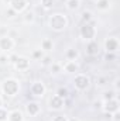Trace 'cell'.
<instances>
[{
	"instance_id": "1",
	"label": "cell",
	"mask_w": 120,
	"mask_h": 121,
	"mask_svg": "<svg viewBox=\"0 0 120 121\" xmlns=\"http://www.w3.org/2000/svg\"><path fill=\"white\" fill-rule=\"evenodd\" d=\"M50 24L54 30L60 31V30H64L66 27V18L62 16V14H54L51 18H50Z\"/></svg>"
},
{
	"instance_id": "2",
	"label": "cell",
	"mask_w": 120,
	"mask_h": 121,
	"mask_svg": "<svg viewBox=\"0 0 120 121\" xmlns=\"http://www.w3.org/2000/svg\"><path fill=\"white\" fill-rule=\"evenodd\" d=\"M18 90V85H17V82L16 80H6L4 83H3V91L6 93V94H9V96H14Z\"/></svg>"
},
{
	"instance_id": "3",
	"label": "cell",
	"mask_w": 120,
	"mask_h": 121,
	"mask_svg": "<svg viewBox=\"0 0 120 121\" xmlns=\"http://www.w3.org/2000/svg\"><path fill=\"white\" fill-rule=\"evenodd\" d=\"M75 86L78 87V89H86L88 86H89V78L88 76H85V75H79V76H76L75 78Z\"/></svg>"
},
{
	"instance_id": "4",
	"label": "cell",
	"mask_w": 120,
	"mask_h": 121,
	"mask_svg": "<svg viewBox=\"0 0 120 121\" xmlns=\"http://www.w3.org/2000/svg\"><path fill=\"white\" fill-rule=\"evenodd\" d=\"M81 35H82L83 38H86V39L93 38V35H95V30H93V27H92L90 24H85V26L81 28Z\"/></svg>"
},
{
	"instance_id": "5",
	"label": "cell",
	"mask_w": 120,
	"mask_h": 121,
	"mask_svg": "<svg viewBox=\"0 0 120 121\" xmlns=\"http://www.w3.org/2000/svg\"><path fill=\"white\" fill-rule=\"evenodd\" d=\"M11 47H13V41H11V38H9V37H3V38H0V48H1V49L9 51V49H11Z\"/></svg>"
},
{
	"instance_id": "6",
	"label": "cell",
	"mask_w": 120,
	"mask_h": 121,
	"mask_svg": "<svg viewBox=\"0 0 120 121\" xmlns=\"http://www.w3.org/2000/svg\"><path fill=\"white\" fill-rule=\"evenodd\" d=\"M117 47H119V42H117L116 38H109V39L106 41V49H107L109 52H115V51L117 49Z\"/></svg>"
},
{
	"instance_id": "7",
	"label": "cell",
	"mask_w": 120,
	"mask_h": 121,
	"mask_svg": "<svg viewBox=\"0 0 120 121\" xmlns=\"http://www.w3.org/2000/svg\"><path fill=\"white\" fill-rule=\"evenodd\" d=\"M11 7L14 11H21L26 7V0H11Z\"/></svg>"
},
{
	"instance_id": "8",
	"label": "cell",
	"mask_w": 120,
	"mask_h": 121,
	"mask_svg": "<svg viewBox=\"0 0 120 121\" xmlns=\"http://www.w3.org/2000/svg\"><path fill=\"white\" fill-rule=\"evenodd\" d=\"M50 104H51L52 108H57V110H58V108H61V107L64 106V100L61 99L60 96H54V97L50 100Z\"/></svg>"
},
{
	"instance_id": "9",
	"label": "cell",
	"mask_w": 120,
	"mask_h": 121,
	"mask_svg": "<svg viewBox=\"0 0 120 121\" xmlns=\"http://www.w3.org/2000/svg\"><path fill=\"white\" fill-rule=\"evenodd\" d=\"M105 110H106L107 113H113V111H117V101H116V100H113V99H112V100H107Z\"/></svg>"
},
{
	"instance_id": "10",
	"label": "cell",
	"mask_w": 120,
	"mask_h": 121,
	"mask_svg": "<svg viewBox=\"0 0 120 121\" xmlns=\"http://www.w3.org/2000/svg\"><path fill=\"white\" fill-rule=\"evenodd\" d=\"M86 52H88L89 55H96V54L99 52V45H97V42H90L89 45H88V48H86Z\"/></svg>"
},
{
	"instance_id": "11",
	"label": "cell",
	"mask_w": 120,
	"mask_h": 121,
	"mask_svg": "<svg viewBox=\"0 0 120 121\" xmlns=\"http://www.w3.org/2000/svg\"><path fill=\"white\" fill-rule=\"evenodd\" d=\"M31 91H32L34 96H41V94L44 93V86H42V83H35V85L32 86Z\"/></svg>"
},
{
	"instance_id": "12",
	"label": "cell",
	"mask_w": 120,
	"mask_h": 121,
	"mask_svg": "<svg viewBox=\"0 0 120 121\" xmlns=\"http://www.w3.org/2000/svg\"><path fill=\"white\" fill-rule=\"evenodd\" d=\"M16 66H17V69H26V68H28V60L26 58H18L16 62Z\"/></svg>"
},
{
	"instance_id": "13",
	"label": "cell",
	"mask_w": 120,
	"mask_h": 121,
	"mask_svg": "<svg viewBox=\"0 0 120 121\" xmlns=\"http://www.w3.org/2000/svg\"><path fill=\"white\" fill-rule=\"evenodd\" d=\"M38 110H40V107H38V104L37 103H30L28 106H27V111L30 113V114H37L38 113Z\"/></svg>"
},
{
	"instance_id": "14",
	"label": "cell",
	"mask_w": 120,
	"mask_h": 121,
	"mask_svg": "<svg viewBox=\"0 0 120 121\" xmlns=\"http://www.w3.org/2000/svg\"><path fill=\"white\" fill-rule=\"evenodd\" d=\"M10 120L11 121H23V116L20 111H13L10 114Z\"/></svg>"
},
{
	"instance_id": "15",
	"label": "cell",
	"mask_w": 120,
	"mask_h": 121,
	"mask_svg": "<svg viewBox=\"0 0 120 121\" xmlns=\"http://www.w3.org/2000/svg\"><path fill=\"white\" fill-rule=\"evenodd\" d=\"M65 69H66V72H76V69H78V66L74 63V62H69V63H66V66H65Z\"/></svg>"
},
{
	"instance_id": "16",
	"label": "cell",
	"mask_w": 120,
	"mask_h": 121,
	"mask_svg": "<svg viewBox=\"0 0 120 121\" xmlns=\"http://www.w3.org/2000/svg\"><path fill=\"white\" fill-rule=\"evenodd\" d=\"M79 6V0H68V9L74 10V9H78Z\"/></svg>"
},
{
	"instance_id": "17",
	"label": "cell",
	"mask_w": 120,
	"mask_h": 121,
	"mask_svg": "<svg viewBox=\"0 0 120 121\" xmlns=\"http://www.w3.org/2000/svg\"><path fill=\"white\" fill-rule=\"evenodd\" d=\"M76 55H78V52H76L75 49H69V51L66 52V56H68L69 59H75V58H76Z\"/></svg>"
},
{
	"instance_id": "18",
	"label": "cell",
	"mask_w": 120,
	"mask_h": 121,
	"mask_svg": "<svg viewBox=\"0 0 120 121\" xmlns=\"http://www.w3.org/2000/svg\"><path fill=\"white\" fill-rule=\"evenodd\" d=\"M97 6L100 9H106L109 6V0H97Z\"/></svg>"
},
{
	"instance_id": "19",
	"label": "cell",
	"mask_w": 120,
	"mask_h": 121,
	"mask_svg": "<svg viewBox=\"0 0 120 121\" xmlns=\"http://www.w3.org/2000/svg\"><path fill=\"white\" fill-rule=\"evenodd\" d=\"M52 4H54V0H42V6H44L45 9L52 7Z\"/></svg>"
},
{
	"instance_id": "20",
	"label": "cell",
	"mask_w": 120,
	"mask_h": 121,
	"mask_svg": "<svg viewBox=\"0 0 120 121\" xmlns=\"http://www.w3.org/2000/svg\"><path fill=\"white\" fill-rule=\"evenodd\" d=\"M7 117H9V116H7V111L0 108V121H6L7 120Z\"/></svg>"
},
{
	"instance_id": "21",
	"label": "cell",
	"mask_w": 120,
	"mask_h": 121,
	"mask_svg": "<svg viewBox=\"0 0 120 121\" xmlns=\"http://www.w3.org/2000/svg\"><path fill=\"white\" fill-rule=\"evenodd\" d=\"M42 47H44V49H51V48H52V44H51L48 39H45V41L42 42Z\"/></svg>"
},
{
	"instance_id": "22",
	"label": "cell",
	"mask_w": 120,
	"mask_h": 121,
	"mask_svg": "<svg viewBox=\"0 0 120 121\" xmlns=\"http://www.w3.org/2000/svg\"><path fill=\"white\" fill-rule=\"evenodd\" d=\"M66 94H68V90H66V89H62V87H61L60 90H58V96H60L61 99H62V97H66Z\"/></svg>"
},
{
	"instance_id": "23",
	"label": "cell",
	"mask_w": 120,
	"mask_h": 121,
	"mask_svg": "<svg viewBox=\"0 0 120 121\" xmlns=\"http://www.w3.org/2000/svg\"><path fill=\"white\" fill-rule=\"evenodd\" d=\"M82 16H83V21H89L92 14H90V11H83V14H82Z\"/></svg>"
},
{
	"instance_id": "24",
	"label": "cell",
	"mask_w": 120,
	"mask_h": 121,
	"mask_svg": "<svg viewBox=\"0 0 120 121\" xmlns=\"http://www.w3.org/2000/svg\"><path fill=\"white\" fill-rule=\"evenodd\" d=\"M105 99H106V100H112V99H113V93H112V91L105 93Z\"/></svg>"
},
{
	"instance_id": "25",
	"label": "cell",
	"mask_w": 120,
	"mask_h": 121,
	"mask_svg": "<svg viewBox=\"0 0 120 121\" xmlns=\"http://www.w3.org/2000/svg\"><path fill=\"white\" fill-rule=\"evenodd\" d=\"M54 121H66V117H64V116H57Z\"/></svg>"
},
{
	"instance_id": "26",
	"label": "cell",
	"mask_w": 120,
	"mask_h": 121,
	"mask_svg": "<svg viewBox=\"0 0 120 121\" xmlns=\"http://www.w3.org/2000/svg\"><path fill=\"white\" fill-rule=\"evenodd\" d=\"M106 59H107V60H113V59H115V55L107 52V54H106Z\"/></svg>"
},
{
	"instance_id": "27",
	"label": "cell",
	"mask_w": 120,
	"mask_h": 121,
	"mask_svg": "<svg viewBox=\"0 0 120 121\" xmlns=\"http://www.w3.org/2000/svg\"><path fill=\"white\" fill-rule=\"evenodd\" d=\"M26 20H32V13H27L26 14Z\"/></svg>"
},
{
	"instance_id": "28",
	"label": "cell",
	"mask_w": 120,
	"mask_h": 121,
	"mask_svg": "<svg viewBox=\"0 0 120 121\" xmlns=\"http://www.w3.org/2000/svg\"><path fill=\"white\" fill-rule=\"evenodd\" d=\"M7 58H6V56H0V62H1V63H3V65H4V63H6V62H7Z\"/></svg>"
},
{
	"instance_id": "29",
	"label": "cell",
	"mask_w": 120,
	"mask_h": 121,
	"mask_svg": "<svg viewBox=\"0 0 120 121\" xmlns=\"http://www.w3.org/2000/svg\"><path fill=\"white\" fill-rule=\"evenodd\" d=\"M34 56H35V58H40V56H41V52H40V51L34 52Z\"/></svg>"
},
{
	"instance_id": "30",
	"label": "cell",
	"mask_w": 120,
	"mask_h": 121,
	"mask_svg": "<svg viewBox=\"0 0 120 121\" xmlns=\"http://www.w3.org/2000/svg\"><path fill=\"white\" fill-rule=\"evenodd\" d=\"M58 69H60L58 65H54V66H52V70H54V72H58Z\"/></svg>"
},
{
	"instance_id": "31",
	"label": "cell",
	"mask_w": 120,
	"mask_h": 121,
	"mask_svg": "<svg viewBox=\"0 0 120 121\" xmlns=\"http://www.w3.org/2000/svg\"><path fill=\"white\" fill-rule=\"evenodd\" d=\"M17 59H18V58H17L16 55H13V56H11V60H13V62H17Z\"/></svg>"
},
{
	"instance_id": "32",
	"label": "cell",
	"mask_w": 120,
	"mask_h": 121,
	"mask_svg": "<svg viewBox=\"0 0 120 121\" xmlns=\"http://www.w3.org/2000/svg\"><path fill=\"white\" fill-rule=\"evenodd\" d=\"M50 62H51V59H50V58H48V56H47V58H45V59H44V63H50Z\"/></svg>"
},
{
	"instance_id": "33",
	"label": "cell",
	"mask_w": 120,
	"mask_h": 121,
	"mask_svg": "<svg viewBox=\"0 0 120 121\" xmlns=\"http://www.w3.org/2000/svg\"><path fill=\"white\" fill-rule=\"evenodd\" d=\"M7 14H9V16H13V14H14V10H9Z\"/></svg>"
},
{
	"instance_id": "34",
	"label": "cell",
	"mask_w": 120,
	"mask_h": 121,
	"mask_svg": "<svg viewBox=\"0 0 120 121\" xmlns=\"http://www.w3.org/2000/svg\"><path fill=\"white\" fill-rule=\"evenodd\" d=\"M115 120H116V121H119V114H117V113L115 114Z\"/></svg>"
},
{
	"instance_id": "35",
	"label": "cell",
	"mask_w": 120,
	"mask_h": 121,
	"mask_svg": "<svg viewBox=\"0 0 120 121\" xmlns=\"http://www.w3.org/2000/svg\"><path fill=\"white\" fill-rule=\"evenodd\" d=\"M71 121H76V120H75V118H72V120H71Z\"/></svg>"
},
{
	"instance_id": "36",
	"label": "cell",
	"mask_w": 120,
	"mask_h": 121,
	"mask_svg": "<svg viewBox=\"0 0 120 121\" xmlns=\"http://www.w3.org/2000/svg\"><path fill=\"white\" fill-rule=\"evenodd\" d=\"M4 1H11V0H4Z\"/></svg>"
},
{
	"instance_id": "37",
	"label": "cell",
	"mask_w": 120,
	"mask_h": 121,
	"mask_svg": "<svg viewBox=\"0 0 120 121\" xmlns=\"http://www.w3.org/2000/svg\"><path fill=\"white\" fill-rule=\"evenodd\" d=\"M0 106H1V99H0Z\"/></svg>"
},
{
	"instance_id": "38",
	"label": "cell",
	"mask_w": 120,
	"mask_h": 121,
	"mask_svg": "<svg viewBox=\"0 0 120 121\" xmlns=\"http://www.w3.org/2000/svg\"><path fill=\"white\" fill-rule=\"evenodd\" d=\"M96 1H97V0H96Z\"/></svg>"
}]
</instances>
